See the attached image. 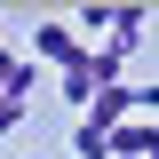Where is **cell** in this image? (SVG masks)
<instances>
[{
	"label": "cell",
	"mask_w": 159,
	"mask_h": 159,
	"mask_svg": "<svg viewBox=\"0 0 159 159\" xmlns=\"http://www.w3.org/2000/svg\"><path fill=\"white\" fill-rule=\"evenodd\" d=\"M32 56H40V64H56V72H72L88 48H80V32H72V24H40V32H32Z\"/></svg>",
	"instance_id": "cell-1"
},
{
	"label": "cell",
	"mask_w": 159,
	"mask_h": 159,
	"mask_svg": "<svg viewBox=\"0 0 159 159\" xmlns=\"http://www.w3.org/2000/svg\"><path fill=\"white\" fill-rule=\"evenodd\" d=\"M143 48V8H111V32H103V56L111 64H127Z\"/></svg>",
	"instance_id": "cell-2"
},
{
	"label": "cell",
	"mask_w": 159,
	"mask_h": 159,
	"mask_svg": "<svg viewBox=\"0 0 159 159\" xmlns=\"http://www.w3.org/2000/svg\"><path fill=\"white\" fill-rule=\"evenodd\" d=\"M16 127H24V103H16V96H0V135H16Z\"/></svg>",
	"instance_id": "cell-3"
},
{
	"label": "cell",
	"mask_w": 159,
	"mask_h": 159,
	"mask_svg": "<svg viewBox=\"0 0 159 159\" xmlns=\"http://www.w3.org/2000/svg\"><path fill=\"white\" fill-rule=\"evenodd\" d=\"M135 111H143V119H159V80H151V88H135Z\"/></svg>",
	"instance_id": "cell-4"
},
{
	"label": "cell",
	"mask_w": 159,
	"mask_h": 159,
	"mask_svg": "<svg viewBox=\"0 0 159 159\" xmlns=\"http://www.w3.org/2000/svg\"><path fill=\"white\" fill-rule=\"evenodd\" d=\"M16 64H24V56H8V48H0V96H8V80H16Z\"/></svg>",
	"instance_id": "cell-5"
},
{
	"label": "cell",
	"mask_w": 159,
	"mask_h": 159,
	"mask_svg": "<svg viewBox=\"0 0 159 159\" xmlns=\"http://www.w3.org/2000/svg\"><path fill=\"white\" fill-rule=\"evenodd\" d=\"M24 159H40V151H24Z\"/></svg>",
	"instance_id": "cell-6"
}]
</instances>
